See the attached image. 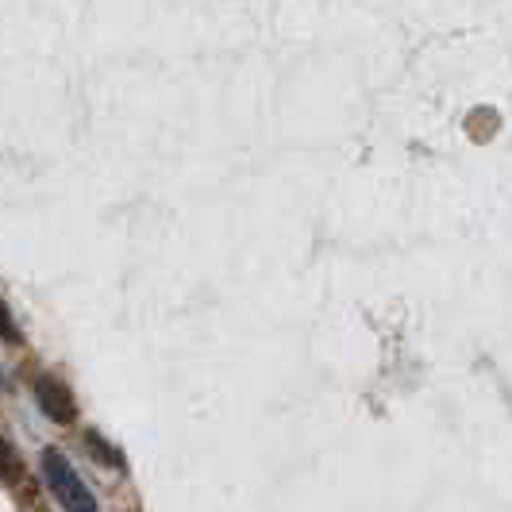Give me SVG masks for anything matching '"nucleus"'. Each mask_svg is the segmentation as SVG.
Returning a JSON list of instances; mask_svg holds the SVG:
<instances>
[{"label":"nucleus","mask_w":512,"mask_h":512,"mask_svg":"<svg viewBox=\"0 0 512 512\" xmlns=\"http://www.w3.org/2000/svg\"><path fill=\"white\" fill-rule=\"evenodd\" d=\"M0 482H8V486H20V482H24L20 455H16V447L4 443V439H0Z\"/></svg>","instance_id":"3"},{"label":"nucleus","mask_w":512,"mask_h":512,"mask_svg":"<svg viewBox=\"0 0 512 512\" xmlns=\"http://www.w3.org/2000/svg\"><path fill=\"white\" fill-rule=\"evenodd\" d=\"M35 401H39V409L47 412L54 424H70L77 416V405H74V397H70V389L58 382L54 374H39V378H35Z\"/></svg>","instance_id":"2"},{"label":"nucleus","mask_w":512,"mask_h":512,"mask_svg":"<svg viewBox=\"0 0 512 512\" xmlns=\"http://www.w3.org/2000/svg\"><path fill=\"white\" fill-rule=\"evenodd\" d=\"M43 474H47V486L51 493L66 505V509H81V512H97V497L89 493V486L81 482V474H77L70 459L62 455V451H47L43 455Z\"/></svg>","instance_id":"1"},{"label":"nucleus","mask_w":512,"mask_h":512,"mask_svg":"<svg viewBox=\"0 0 512 512\" xmlns=\"http://www.w3.org/2000/svg\"><path fill=\"white\" fill-rule=\"evenodd\" d=\"M0 339L20 343V328H16V320H12V312H8V305H4V301H0Z\"/></svg>","instance_id":"5"},{"label":"nucleus","mask_w":512,"mask_h":512,"mask_svg":"<svg viewBox=\"0 0 512 512\" xmlns=\"http://www.w3.org/2000/svg\"><path fill=\"white\" fill-rule=\"evenodd\" d=\"M85 443H89V451H93V459L97 462H104V466H112V470H124V455L108 443V439H101L97 432H89L85 436Z\"/></svg>","instance_id":"4"}]
</instances>
